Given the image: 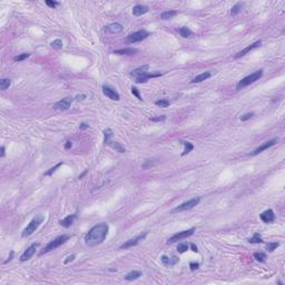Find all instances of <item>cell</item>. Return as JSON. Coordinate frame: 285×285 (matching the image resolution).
<instances>
[{"label": "cell", "mask_w": 285, "mask_h": 285, "mask_svg": "<svg viewBox=\"0 0 285 285\" xmlns=\"http://www.w3.org/2000/svg\"><path fill=\"white\" fill-rule=\"evenodd\" d=\"M108 229L109 226L107 223H100L95 225L85 235V244L89 247H95V246L100 245L105 241L106 236L108 234Z\"/></svg>", "instance_id": "6da1fadb"}, {"label": "cell", "mask_w": 285, "mask_h": 285, "mask_svg": "<svg viewBox=\"0 0 285 285\" xmlns=\"http://www.w3.org/2000/svg\"><path fill=\"white\" fill-rule=\"evenodd\" d=\"M130 75L136 78V83L137 84H142V83H146L148 79L150 78H155V77H159L162 76L160 74H149L148 73V65H144V66H140L138 68L134 69Z\"/></svg>", "instance_id": "7a4b0ae2"}, {"label": "cell", "mask_w": 285, "mask_h": 285, "mask_svg": "<svg viewBox=\"0 0 285 285\" xmlns=\"http://www.w3.org/2000/svg\"><path fill=\"white\" fill-rule=\"evenodd\" d=\"M262 76H263V69L254 71L253 74L248 75V76L244 77L243 79H241V80L237 83V85H236V89H237V90H241V89L245 88V87H247L248 85L253 84V83H255L256 80H258Z\"/></svg>", "instance_id": "3957f363"}, {"label": "cell", "mask_w": 285, "mask_h": 285, "mask_svg": "<svg viewBox=\"0 0 285 285\" xmlns=\"http://www.w3.org/2000/svg\"><path fill=\"white\" fill-rule=\"evenodd\" d=\"M44 219H45L44 215H37V216H35L34 218L31 219V222L27 225V227L22 231V233H21L22 237H28V236H30L31 234H34L35 232H36V229L40 226V224L44 222Z\"/></svg>", "instance_id": "277c9868"}, {"label": "cell", "mask_w": 285, "mask_h": 285, "mask_svg": "<svg viewBox=\"0 0 285 285\" xmlns=\"http://www.w3.org/2000/svg\"><path fill=\"white\" fill-rule=\"evenodd\" d=\"M69 239V236L68 235H60L58 236V237H56L55 239H52L51 242H50L48 245L46 246V247L42 250L41 252H40V255H44V254L46 253H49V252L54 251V250H56V248H58L60 245H62L64 243H66L67 241Z\"/></svg>", "instance_id": "5b68a950"}, {"label": "cell", "mask_w": 285, "mask_h": 285, "mask_svg": "<svg viewBox=\"0 0 285 285\" xmlns=\"http://www.w3.org/2000/svg\"><path fill=\"white\" fill-rule=\"evenodd\" d=\"M148 36H149V32L146 31V30H138V31H135L133 34L128 35L126 39L130 44H134V42H139L142 40L146 39Z\"/></svg>", "instance_id": "8992f818"}, {"label": "cell", "mask_w": 285, "mask_h": 285, "mask_svg": "<svg viewBox=\"0 0 285 285\" xmlns=\"http://www.w3.org/2000/svg\"><path fill=\"white\" fill-rule=\"evenodd\" d=\"M194 232H195L194 227L187 229V231L178 232V233L174 234L172 237H169V239H168L167 243L168 244H169V243H175V242H177V241H182V239H187V237H189V236H192L193 234H194Z\"/></svg>", "instance_id": "52a82bcc"}, {"label": "cell", "mask_w": 285, "mask_h": 285, "mask_svg": "<svg viewBox=\"0 0 285 285\" xmlns=\"http://www.w3.org/2000/svg\"><path fill=\"white\" fill-rule=\"evenodd\" d=\"M199 201H201L199 197H195V198H192V199H189V201H187V202H184V203H182L180 205H178V206L174 209V212L189 211V209H192L193 207H195L196 205H198Z\"/></svg>", "instance_id": "ba28073f"}, {"label": "cell", "mask_w": 285, "mask_h": 285, "mask_svg": "<svg viewBox=\"0 0 285 285\" xmlns=\"http://www.w3.org/2000/svg\"><path fill=\"white\" fill-rule=\"evenodd\" d=\"M146 235H147V233H144V234H140V235L136 236V237H134V239H128V241H126L124 244H121V247H119V250H127V248H130V247H133V246H136L140 241H142V239H145Z\"/></svg>", "instance_id": "9c48e42d"}, {"label": "cell", "mask_w": 285, "mask_h": 285, "mask_svg": "<svg viewBox=\"0 0 285 285\" xmlns=\"http://www.w3.org/2000/svg\"><path fill=\"white\" fill-rule=\"evenodd\" d=\"M71 103H73V98L66 97V98L62 99V100L57 101L54 105V108L57 109V110H68L70 108Z\"/></svg>", "instance_id": "30bf717a"}, {"label": "cell", "mask_w": 285, "mask_h": 285, "mask_svg": "<svg viewBox=\"0 0 285 285\" xmlns=\"http://www.w3.org/2000/svg\"><path fill=\"white\" fill-rule=\"evenodd\" d=\"M38 246H39V243L31 244V245H30L29 247H28L27 250L22 253V255L20 256V261H21V262H26V261L29 260V258L31 257L35 253H36V250L38 248Z\"/></svg>", "instance_id": "8fae6325"}, {"label": "cell", "mask_w": 285, "mask_h": 285, "mask_svg": "<svg viewBox=\"0 0 285 285\" xmlns=\"http://www.w3.org/2000/svg\"><path fill=\"white\" fill-rule=\"evenodd\" d=\"M277 142V138H274V139H271L268 140V142H265L264 144H262V145H260L257 148H255L254 149V152L252 153V155H257V154H260V153L264 152V150L268 149L270 147H272V146H274Z\"/></svg>", "instance_id": "7c38bea8"}, {"label": "cell", "mask_w": 285, "mask_h": 285, "mask_svg": "<svg viewBox=\"0 0 285 285\" xmlns=\"http://www.w3.org/2000/svg\"><path fill=\"white\" fill-rule=\"evenodd\" d=\"M103 93L105 96H107L109 99H111V100H119V99H121L119 94H118L115 89L111 88V87H109V86H103Z\"/></svg>", "instance_id": "4fadbf2b"}, {"label": "cell", "mask_w": 285, "mask_h": 285, "mask_svg": "<svg viewBox=\"0 0 285 285\" xmlns=\"http://www.w3.org/2000/svg\"><path fill=\"white\" fill-rule=\"evenodd\" d=\"M260 218L262 222H264V223L268 224V223H272V222H274V219H275V214H274V212L272 211V209H267V211H264L263 213L260 215Z\"/></svg>", "instance_id": "5bb4252c"}, {"label": "cell", "mask_w": 285, "mask_h": 285, "mask_svg": "<svg viewBox=\"0 0 285 285\" xmlns=\"http://www.w3.org/2000/svg\"><path fill=\"white\" fill-rule=\"evenodd\" d=\"M123 30H124L123 25L119 24V22H113V24H110V25L105 28V31L108 32V34H119Z\"/></svg>", "instance_id": "9a60e30c"}, {"label": "cell", "mask_w": 285, "mask_h": 285, "mask_svg": "<svg viewBox=\"0 0 285 285\" xmlns=\"http://www.w3.org/2000/svg\"><path fill=\"white\" fill-rule=\"evenodd\" d=\"M261 45H262V41L261 40H258V41H255V42H253L252 45H250V46H247V47H245L243 50H241V51L239 52V54L236 55L235 56V58H241V57H243V56H245L246 54H248L250 51H252L253 49H255V48H257V47H260Z\"/></svg>", "instance_id": "2e32d148"}, {"label": "cell", "mask_w": 285, "mask_h": 285, "mask_svg": "<svg viewBox=\"0 0 285 285\" xmlns=\"http://www.w3.org/2000/svg\"><path fill=\"white\" fill-rule=\"evenodd\" d=\"M149 8L147 6H142V5H137L133 8V15L136 16V17H139L142 15H145V13H148Z\"/></svg>", "instance_id": "e0dca14e"}, {"label": "cell", "mask_w": 285, "mask_h": 285, "mask_svg": "<svg viewBox=\"0 0 285 285\" xmlns=\"http://www.w3.org/2000/svg\"><path fill=\"white\" fill-rule=\"evenodd\" d=\"M162 263L164 264L165 266H174L175 264L178 263V257H176V256H173V257H168V256L166 255H163L162 256Z\"/></svg>", "instance_id": "ac0fdd59"}, {"label": "cell", "mask_w": 285, "mask_h": 285, "mask_svg": "<svg viewBox=\"0 0 285 285\" xmlns=\"http://www.w3.org/2000/svg\"><path fill=\"white\" fill-rule=\"evenodd\" d=\"M75 218H76V214H73V215H68V216H66L64 219H62V221L59 222V224L62 225V227H66V229H68V227H70L71 225H73V223H74Z\"/></svg>", "instance_id": "d6986e66"}, {"label": "cell", "mask_w": 285, "mask_h": 285, "mask_svg": "<svg viewBox=\"0 0 285 285\" xmlns=\"http://www.w3.org/2000/svg\"><path fill=\"white\" fill-rule=\"evenodd\" d=\"M212 76V74L209 73V71H205V73H202V74L197 75L196 77H194V78L192 79V84H197V83H202V81L206 80V79H208L209 77Z\"/></svg>", "instance_id": "ffe728a7"}, {"label": "cell", "mask_w": 285, "mask_h": 285, "mask_svg": "<svg viewBox=\"0 0 285 285\" xmlns=\"http://www.w3.org/2000/svg\"><path fill=\"white\" fill-rule=\"evenodd\" d=\"M138 50L135 49V48H123V49H118L115 50L114 54L115 55H134L136 54Z\"/></svg>", "instance_id": "44dd1931"}, {"label": "cell", "mask_w": 285, "mask_h": 285, "mask_svg": "<svg viewBox=\"0 0 285 285\" xmlns=\"http://www.w3.org/2000/svg\"><path fill=\"white\" fill-rule=\"evenodd\" d=\"M142 276V273L139 272V271H132V272H129L128 274H126L125 276H124V278H125L126 281H134V280H137L138 277H140Z\"/></svg>", "instance_id": "7402d4cb"}, {"label": "cell", "mask_w": 285, "mask_h": 285, "mask_svg": "<svg viewBox=\"0 0 285 285\" xmlns=\"http://www.w3.org/2000/svg\"><path fill=\"white\" fill-rule=\"evenodd\" d=\"M107 145H109L110 147H113L114 149L116 150V152H119V153H125L126 152V149L125 148L123 147V146L119 144V142H113V140H108V142H106Z\"/></svg>", "instance_id": "603a6c76"}, {"label": "cell", "mask_w": 285, "mask_h": 285, "mask_svg": "<svg viewBox=\"0 0 285 285\" xmlns=\"http://www.w3.org/2000/svg\"><path fill=\"white\" fill-rule=\"evenodd\" d=\"M177 13H178V11H177V10H167V11H164V13L160 15V19L168 20V19H170V18L175 17Z\"/></svg>", "instance_id": "cb8c5ba5"}, {"label": "cell", "mask_w": 285, "mask_h": 285, "mask_svg": "<svg viewBox=\"0 0 285 285\" xmlns=\"http://www.w3.org/2000/svg\"><path fill=\"white\" fill-rule=\"evenodd\" d=\"M182 144L184 145V152L182 153V156H185V155H187L188 153H191L192 152L193 149H194V145H193L192 142H184V140H182Z\"/></svg>", "instance_id": "d4e9b609"}, {"label": "cell", "mask_w": 285, "mask_h": 285, "mask_svg": "<svg viewBox=\"0 0 285 285\" xmlns=\"http://www.w3.org/2000/svg\"><path fill=\"white\" fill-rule=\"evenodd\" d=\"M180 35L182 36L183 38H189V37H192L193 36V32H192V30L189 29V28L182 27L180 29Z\"/></svg>", "instance_id": "484cf974"}, {"label": "cell", "mask_w": 285, "mask_h": 285, "mask_svg": "<svg viewBox=\"0 0 285 285\" xmlns=\"http://www.w3.org/2000/svg\"><path fill=\"white\" fill-rule=\"evenodd\" d=\"M242 7H243V3H237L236 5H234L233 7H232V9H231V16H236L237 13H239L242 10Z\"/></svg>", "instance_id": "4316f807"}, {"label": "cell", "mask_w": 285, "mask_h": 285, "mask_svg": "<svg viewBox=\"0 0 285 285\" xmlns=\"http://www.w3.org/2000/svg\"><path fill=\"white\" fill-rule=\"evenodd\" d=\"M248 242L251 244H261V243H263V239H262V237L260 236V234L255 233L253 235V237L248 239Z\"/></svg>", "instance_id": "83f0119b"}, {"label": "cell", "mask_w": 285, "mask_h": 285, "mask_svg": "<svg viewBox=\"0 0 285 285\" xmlns=\"http://www.w3.org/2000/svg\"><path fill=\"white\" fill-rule=\"evenodd\" d=\"M10 85H11V80L10 79L3 78L0 80V88L3 89V90H6L7 88H9Z\"/></svg>", "instance_id": "f1b7e54d"}, {"label": "cell", "mask_w": 285, "mask_h": 285, "mask_svg": "<svg viewBox=\"0 0 285 285\" xmlns=\"http://www.w3.org/2000/svg\"><path fill=\"white\" fill-rule=\"evenodd\" d=\"M155 105L158 106V107H162V108H166V107H168L170 105V103L168 99H160V100L155 101Z\"/></svg>", "instance_id": "f546056e"}, {"label": "cell", "mask_w": 285, "mask_h": 285, "mask_svg": "<svg viewBox=\"0 0 285 285\" xmlns=\"http://www.w3.org/2000/svg\"><path fill=\"white\" fill-rule=\"evenodd\" d=\"M254 258H255L256 261H258V262H265V258H266V255L265 253H262V252H256V253H254Z\"/></svg>", "instance_id": "4dcf8cb0"}, {"label": "cell", "mask_w": 285, "mask_h": 285, "mask_svg": "<svg viewBox=\"0 0 285 285\" xmlns=\"http://www.w3.org/2000/svg\"><path fill=\"white\" fill-rule=\"evenodd\" d=\"M188 248H189V245L187 243H180V244H178V246H177V252L180 254L185 253Z\"/></svg>", "instance_id": "1f68e13d"}, {"label": "cell", "mask_w": 285, "mask_h": 285, "mask_svg": "<svg viewBox=\"0 0 285 285\" xmlns=\"http://www.w3.org/2000/svg\"><path fill=\"white\" fill-rule=\"evenodd\" d=\"M62 164H64V163H62V162H60V163H58V164H56V165H55V166H54V167H51L49 170H47V172L45 173V176H50V175H52V173H55V172H56V170H57V168H59V167H60V166H62Z\"/></svg>", "instance_id": "d6a6232c"}, {"label": "cell", "mask_w": 285, "mask_h": 285, "mask_svg": "<svg viewBox=\"0 0 285 285\" xmlns=\"http://www.w3.org/2000/svg\"><path fill=\"white\" fill-rule=\"evenodd\" d=\"M50 46L54 48V49H62V41L60 39H56L50 44Z\"/></svg>", "instance_id": "836d02e7"}, {"label": "cell", "mask_w": 285, "mask_h": 285, "mask_svg": "<svg viewBox=\"0 0 285 285\" xmlns=\"http://www.w3.org/2000/svg\"><path fill=\"white\" fill-rule=\"evenodd\" d=\"M29 56H30V54H28V52H24V54L16 56L15 58H13V60H15V62H22V60H25V59H27Z\"/></svg>", "instance_id": "e575fe53"}, {"label": "cell", "mask_w": 285, "mask_h": 285, "mask_svg": "<svg viewBox=\"0 0 285 285\" xmlns=\"http://www.w3.org/2000/svg\"><path fill=\"white\" fill-rule=\"evenodd\" d=\"M104 136H105V139H104V142H107L108 140H110V137L113 136V132L110 129H105L104 130Z\"/></svg>", "instance_id": "d590c367"}, {"label": "cell", "mask_w": 285, "mask_h": 285, "mask_svg": "<svg viewBox=\"0 0 285 285\" xmlns=\"http://www.w3.org/2000/svg\"><path fill=\"white\" fill-rule=\"evenodd\" d=\"M280 244L278 243H267L266 244V250L268 252H273L274 250H276V247H278Z\"/></svg>", "instance_id": "8d00e7d4"}, {"label": "cell", "mask_w": 285, "mask_h": 285, "mask_svg": "<svg viewBox=\"0 0 285 285\" xmlns=\"http://www.w3.org/2000/svg\"><path fill=\"white\" fill-rule=\"evenodd\" d=\"M45 3H46V5L48 6V7H50V8H56L57 6L59 5L58 1H50V0H46Z\"/></svg>", "instance_id": "74e56055"}, {"label": "cell", "mask_w": 285, "mask_h": 285, "mask_svg": "<svg viewBox=\"0 0 285 285\" xmlns=\"http://www.w3.org/2000/svg\"><path fill=\"white\" fill-rule=\"evenodd\" d=\"M254 116V113H247V114H245V115H243L241 117V121H247V119H250V118H252Z\"/></svg>", "instance_id": "f35d334b"}, {"label": "cell", "mask_w": 285, "mask_h": 285, "mask_svg": "<svg viewBox=\"0 0 285 285\" xmlns=\"http://www.w3.org/2000/svg\"><path fill=\"white\" fill-rule=\"evenodd\" d=\"M166 119V116H159V117H154V118H150V121H163Z\"/></svg>", "instance_id": "ab89813d"}, {"label": "cell", "mask_w": 285, "mask_h": 285, "mask_svg": "<svg viewBox=\"0 0 285 285\" xmlns=\"http://www.w3.org/2000/svg\"><path fill=\"white\" fill-rule=\"evenodd\" d=\"M132 93H133L134 95H135V96L137 97L138 99H139V100H142V97H140L139 93H138V90H137V88H136V87H132Z\"/></svg>", "instance_id": "60d3db41"}, {"label": "cell", "mask_w": 285, "mask_h": 285, "mask_svg": "<svg viewBox=\"0 0 285 285\" xmlns=\"http://www.w3.org/2000/svg\"><path fill=\"white\" fill-rule=\"evenodd\" d=\"M75 258H76V255H75V254H73V255H69L68 257H67L66 260H65L64 263H65V264H68V263H70V262H73V261H74Z\"/></svg>", "instance_id": "b9f144b4"}, {"label": "cell", "mask_w": 285, "mask_h": 285, "mask_svg": "<svg viewBox=\"0 0 285 285\" xmlns=\"http://www.w3.org/2000/svg\"><path fill=\"white\" fill-rule=\"evenodd\" d=\"M189 267H191V270H192V271H195V270H197V268L199 267V264H198V263H194V262H192V263L189 264Z\"/></svg>", "instance_id": "7bdbcfd3"}, {"label": "cell", "mask_w": 285, "mask_h": 285, "mask_svg": "<svg viewBox=\"0 0 285 285\" xmlns=\"http://www.w3.org/2000/svg\"><path fill=\"white\" fill-rule=\"evenodd\" d=\"M87 128H89V125L87 123H81L80 125H79V129H81V130H85V129H87Z\"/></svg>", "instance_id": "ee69618b"}, {"label": "cell", "mask_w": 285, "mask_h": 285, "mask_svg": "<svg viewBox=\"0 0 285 285\" xmlns=\"http://www.w3.org/2000/svg\"><path fill=\"white\" fill-rule=\"evenodd\" d=\"M71 146H73V142H71L70 140H68V142H67L66 144H65V149H69V148H70Z\"/></svg>", "instance_id": "f6af8a7d"}, {"label": "cell", "mask_w": 285, "mask_h": 285, "mask_svg": "<svg viewBox=\"0 0 285 285\" xmlns=\"http://www.w3.org/2000/svg\"><path fill=\"white\" fill-rule=\"evenodd\" d=\"M191 248H192V251L193 252H195V253H197L198 252V250H197V246H195V244H191Z\"/></svg>", "instance_id": "bcb514c9"}, {"label": "cell", "mask_w": 285, "mask_h": 285, "mask_svg": "<svg viewBox=\"0 0 285 285\" xmlns=\"http://www.w3.org/2000/svg\"><path fill=\"white\" fill-rule=\"evenodd\" d=\"M13 252H10V255H9V257H8V260L7 261H5V263H8L9 261H11L13 260Z\"/></svg>", "instance_id": "7dc6e473"}, {"label": "cell", "mask_w": 285, "mask_h": 285, "mask_svg": "<svg viewBox=\"0 0 285 285\" xmlns=\"http://www.w3.org/2000/svg\"><path fill=\"white\" fill-rule=\"evenodd\" d=\"M5 156V147H1V153H0V157H3Z\"/></svg>", "instance_id": "c3c4849f"}]
</instances>
